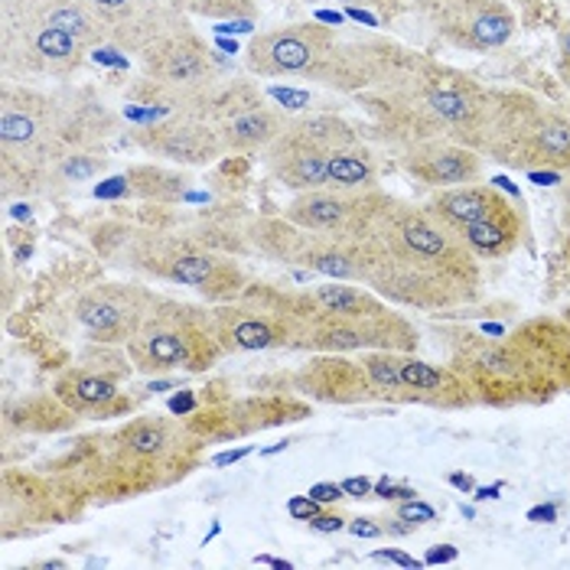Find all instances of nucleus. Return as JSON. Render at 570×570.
<instances>
[{
    "label": "nucleus",
    "mask_w": 570,
    "mask_h": 570,
    "mask_svg": "<svg viewBox=\"0 0 570 570\" xmlns=\"http://www.w3.org/2000/svg\"><path fill=\"white\" fill-rule=\"evenodd\" d=\"M350 238L362 284L397 307L453 309L480 297V258L428 206L417 209L372 193Z\"/></svg>",
    "instance_id": "1"
},
{
    "label": "nucleus",
    "mask_w": 570,
    "mask_h": 570,
    "mask_svg": "<svg viewBox=\"0 0 570 570\" xmlns=\"http://www.w3.org/2000/svg\"><path fill=\"white\" fill-rule=\"evenodd\" d=\"M450 365L466 379L480 404H544L570 392V323L554 316L480 336L463 333Z\"/></svg>",
    "instance_id": "2"
},
{
    "label": "nucleus",
    "mask_w": 570,
    "mask_h": 570,
    "mask_svg": "<svg viewBox=\"0 0 570 570\" xmlns=\"http://www.w3.org/2000/svg\"><path fill=\"white\" fill-rule=\"evenodd\" d=\"M480 150L528 174H561L570 170V118L522 91L492 95Z\"/></svg>",
    "instance_id": "3"
},
{
    "label": "nucleus",
    "mask_w": 570,
    "mask_h": 570,
    "mask_svg": "<svg viewBox=\"0 0 570 570\" xmlns=\"http://www.w3.org/2000/svg\"><path fill=\"white\" fill-rule=\"evenodd\" d=\"M213 313H199L170 301H154L150 313L128 340V355L140 372L189 368L203 372L222 355Z\"/></svg>",
    "instance_id": "4"
},
{
    "label": "nucleus",
    "mask_w": 570,
    "mask_h": 570,
    "mask_svg": "<svg viewBox=\"0 0 570 570\" xmlns=\"http://www.w3.org/2000/svg\"><path fill=\"white\" fill-rule=\"evenodd\" d=\"M346 134L350 128H343L340 121H326V118L284 128L271 140L267 164L284 186H291L297 193L326 189L330 186V154Z\"/></svg>",
    "instance_id": "5"
},
{
    "label": "nucleus",
    "mask_w": 570,
    "mask_h": 570,
    "mask_svg": "<svg viewBox=\"0 0 570 570\" xmlns=\"http://www.w3.org/2000/svg\"><path fill=\"white\" fill-rule=\"evenodd\" d=\"M431 27L446 43L489 52L512 40L515 17L502 0H421Z\"/></svg>",
    "instance_id": "6"
},
{
    "label": "nucleus",
    "mask_w": 570,
    "mask_h": 570,
    "mask_svg": "<svg viewBox=\"0 0 570 570\" xmlns=\"http://www.w3.org/2000/svg\"><path fill=\"white\" fill-rule=\"evenodd\" d=\"M157 297L131 287H98L76 301V320L98 343H128Z\"/></svg>",
    "instance_id": "7"
},
{
    "label": "nucleus",
    "mask_w": 570,
    "mask_h": 570,
    "mask_svg": "<svg viewBox=\"0 0 570 570\" xmlns=\"http://www.w3.org/2000/svg\"><path fill=\"white\" fill-rule=\"evenodd\" d=\"M157 277L179 284V287H196L209 297L219 301H232L245 291L242 271L232 262H225L213 252L193 248V245H176L170 252L157 255L154 262L147 264Z\"/></svg>",
    "instance_id": "8"
},
{
    "label": "nucleus",
    "mask_w": 570,
    "mask_h": 570,
    "mask_svg": "<svg viewBox=\"0 0 570 570\" xmlns=\"http://www.w3.org/2000/svg\"><path fill=\"white\" fill-rule=\"evenodd\" d=\"M330 49V37L316 27H291L277 33H264L248 49V66L262 76L281 72H307Z\"/></svg>",
    "instance_id": "9"
},
{
    "label": "nucleus",
    "mask_w": 570,
    "mask_h": 570,
    "mask_svg": "<svg viewBox=\"0 0 570 570\" xmlns=\"http://www.w3.org/2000/svg\"><path fill=\"white\" fill-rule=\"evenodd\" d=\"M404 170L428 183V186H466L476 183L483 174V160L473 147L456 144V140H428V144H414L404 150Z\"/></svg>",
    "instance_id": "10"
},
{
    "label": "nucleus",
    "mask_w": 570,
    "mask_h": 570,
    "mask_svg": "<svg viewBox=\"0 0 570 570\" xmlns=\"http://www.w3.org/2000/svg\"><path fill=\"white\" fill-rule=\"evenodd\" d=\"M368 193H346V189H307L287 206V219L307 232H326L350 238L355 225L365 216Z\"/></svg>",
    "instance_id": "11"
},
{
    "label": "nucleus",
    "mask_w": 570,
    "mask_h": 570,
    "mask_svg": "<svg viewBox=\"0 0 570 570\" xmlns=\"http://www.w3.org/2000/svg\"><path fill=\"white\" fill-rule=\"evenodd\" d=\"M301 389L313 397H320V401H340V404L379 401V392L368 382L362 358H340V352L316 358L301 375Z\"/></svg>",
    "instance_id": "12"
},
{
    "label": "nucleus",
    "mask_w": 570,
    "mask_h": 570,
    "mask_svg": "<svg viewBox=\"0 0 570 570\" xmlns=\"http://www.w3.org/2000/svg\"><path fill=\"white\" fill-rule=\"evenodd\" d=\"M95 13L105 23V33L118 37L121 43L131 40L134 46L160 40L167 0H88Z\"/></svg>",
    "instance_id": "13"
},
{
    "label": "nucleus",
    "mask_w": 570,
    "mask_h": 570,
    "mask_svg": "<svg viewBox=\"0 0 570 570\" xmlns=\"http://www.w3.org/2000/svg\"><path fill=\"white\" fill-rule=\"evenodd\" d=\"M509 206V199L502 196V189L492 183V186H483V183H466V186H450V189H443L438 193L431 203H428V209L443 219L450 228H456V232H463L466 225H473V222H483L489 216H495L499 209H505Z\"/></svg>",
    "instance_id": "14"
},
{
    "label": "nucleus",
    "mask_w": 570,
    "mask_h": 570,
    "mask_svg": "<svg viewBox=\"0 0 570 570\" xmlns=\"http://www.w3.org/2000/svg\"><path fill=\"white\" fill-rule=\"evenodd\" d=\"M519 206H522V199L509 203V206L499 209L495 216H489V219L483 222H473V225H466V228L460 232L463 242L473 248L476 258L495 262V258H509V255L519 248V242H522V235H525V213H522Z\"/></svg>",
    "instance_id": "15"
},
{
    "label": "nucleus",
    "mask_w": 570,
    "mask_h": 570,
    "mask_svg": "<svg viewBox=\"0 0 570 570\" xmlns=\"http://www.w3.org/2000/svg\"><path fill=\"white\" fill-rule=\"evenodd\" d=\"M150 72L167 86H199L209 76L206 49L193 37H170L150 46Z\"/></svg>",
    "instance_id": "16"
},
{
    "label": "nucleus",
    "mask_w": 570,
    "mask_h": 570,
    "mask_svg": "<svg viewBox=\"0 0 570 570\" xmlns=\"http://www.w3.org/2000/svg\"><path fill=\"white\" fill-rule=\"evenodd\" d=\"M56 397L76 414H95L118 401V385L111 375H101L95 368H72L69 375L59 379Z\"/></svg>",
    "instance_id": "17"
},
{
    "label": "nucleus",
    "mask_w": 570,
    "mask_h": 570,
    "mask_svg": "<svg viewBox=\"0 0 570 570\" xmlns=\"http://www.w3.org/2000/svg\"><path fill=\"white\" fill-rule=\"evenodd\" d=\"M154 150L183 160V164H206L219 154V140L216 134L206 131V128H196V125H167V128H154L150 140H147Z\"/></svg>",
    "instance_id": "18"
},
{
    "label": "nucleus",
    "mask_w": 570,
    "mask_h": 570,
    "mask_svg": "<svg viewBox=\"0 0 570 570\" xmlns=\"http://www.w3.org/2000/svg\"><path fill=\"white\" fill-rule=\"evenodd\" d=\"M174 450H179V438H176V431L167 421L144 417V421L128 424L118 434V453H125L131 463H140V460H164Z\"/></svg>",
    "instance_id": "19"
},
{
    "label": "nucleus",
    "mask_w": 570,
    "mask_h": 570,
    "mask_svg": "<svg viewBox=\"0 0 570 570\" xmlns=\"http://www.w3.org/2000/svg\"><path fill=\"white\" fill-rule=\"evenodd\" d=\"M281 131H284L281 118L262 105H255V108H245L242 115H232V121L225 125V144L235 150H252V147L271 144Z\"/></svg>",
    "instance_id": "20"
},
{
    "label": "nucleus",
    "mask_w": 570,
    "mask_h": 570,
    "mask_svg": "<svg viewBox=\"0 0 570 570\" xmlns=\"http://www.w3.org/2000/svg\"><path fill=\"white\" fill-rule=\"evenodd\" d=\"M40 118L30 111V108H20V105H13L10 98H7V105H3V115H0V140H3V147L7 150H13V147H33L37 140H40Z\"/></svg>",
    "instance_id": "21"
},
{
    "label": "nucleus",
    "mask_w": 570,
    "mask_h": 570,
    "mask_svg": "<svg viewBox=\"0 0 570 570\" xmlns=\"http://www.w3.org/2000/svg\"><path fill=\"white\" fill-rule=\"evenodd\" d=\"M397 519L407 522V525H428V522L438 519V509L421 502V499H407L404 505H397Z\"/></svg>",
    "instance_id": "22"
},
{
    "label": "nucleus",
    "mask_w": 570,
    "mask_h": 570,
    "mask_svg": "<svg viewBox=\"0 0 570 570\" xmlns=\"http://www.w3.org/2000/svg\"><path fill=\"white\" fill-rule=\"evenodd\" d=\"M193 10L209 17H238L248 13V0H193Z\"/></svg>",
    "instance_id": "23"
},
{
    "label": "nucleus",
    "mask_w": 570,
    "mask_h": 570,
    "mask_svg": "<svg viewBox=\"0 0 570 570\" xmlns=\"http://www.w3.org/2000/svg\"><path fill=\"white\" fill-rule=\"evenodd\" d=\"M95 170H98V164L91 160V157H86V154H72V157H66V164H62V176L66 179H88V176H95Z\"/></svg>",
    "instance_id": "24"
},
{
    "label": "nucleus",
    "mask_w": 570,
    "mask_h": 570,
    "mask_svg": "<svg viewBox=\"0 0 570 570\" xmlns=\"http://www.w3.org/2000/svg\"><path fill=\"white\" fill-rule=\"evenodd\" d=\"M375 495H379V499H392V502H407V499H414L417 492H414L411 485L395 483V480H389V476H385V480H379V483H375Z\"/></svg>",
    "instance_id": "25"
},
{
    "label": "nucleus",
    "mask_w": 570,
    "mask_h": 570,
    "mask_svg": "<svg viewBox=\"0 0 570 570\" xmlns=\"http://www.w3.org/2000/svg\"><path fill=\"white\" fill-rule=\"evenodd\" d=\"M320 505H323V502H316L313 495H294V499L287 502V512H291L294 519H301V522H309V519L320 515Z\"/></svg>",
    "instance_id": "26"
},
{
    "label": "nucleus",
    "mask_w": 570,
    "mask_h": 570,
    "mask_svg": "<svg viewBox=\"0 0 570 570\" xmlns=\"http://www.w3.org/2000/svg\"><path fill=\"white\" fill-rule=\"evenodd\" d=\"M309 528L320 531V534H333V531H343V528H346V519H343V515H326V512H320L316 519H309Z\"/></svg>",
    "instance_id": "27"
},
{
    "label": "nucleus",
    "mask_w": 570,
    "mask_h": 570,
    "mask_svg": "<svg viewBox=\"0 0 570 570\" xmlns=\"http://www.w3.org/2000/svg\"><path fill=\"white\" fill-rule=\"evenodd\" d=\"M128 183H131L128 176H115V179H108V183H101V186L95 189V196H98V199H111V196H125V193L131 189Z\"/></svg>",
    "instance_id": "28"
},
{
    "label": "nucleus",
    "mask_w": 570,
    "mask_h": 570,
    "mask_svg": "<svg viewBox=\"0 0 570 570\" xmlns=\"http://www.w3.org/2000/svg\"><path fill=\"white\" fill-rule=\"evenodd\" d=\"M375 561H389V564H397V568H421L424 561H417V558H411V554H401V551H375L372 554Z\"/></svg>",
    "instance_id": "29"
},
{
    "label": "nucleus",
    "mask_w": 570,
    "mask_h": 570,
    "mask_svg": "<svg viewBox=\"0 0 570 570\" xmlns=\"http://www.w3.org/2000/svg\"><path fill=\"white\" fill-rule=\"evenodd\" d=\"M307 495H313L316 502H340V499H346V492H343V485H333V483H320L309 489Z\"/></svg>",
    "instance_id": "30"
},
{
    "label": "nucleus",
    "mask_w": 570,
    "mask_h": 570,
    "mask_svg": "<svg viewBox=\"0 0 570 570\" xmlns=\"http://www.w3.org/2000/svg\"><path fill=\"white\" fill-rule=\"evenodd\" d=\"M343 492L352 495V499H365V495H372V492H375V483H372V480H365V476H350V480L343 483Z\"/></svg>",
    "instance_id": "31"
},
{
    "label": "nucleus",
    "mask_w": 570,
    "mask_h": 570,
    "mask_svg": "<svg viewBox=\"0 0 570 570\" xmlns=\"http://www.w3.org/2000/svg\"><path fill=\"white\" fill-rule=\"evenodd\" d=\"M271 95H274L277 101H284L287 108H304L309 101L307 91H291V88H271Z\"/></svg>",
    "instance_id": "32"
},
{
    "label": "nucleus",
    "mask_w": 570,
    "mask_h": 570,
    "mask_svg": "<svg viewBox=\"0 0 570 570\" xmlns=\"http://www.w3.org/2000/svg\"><path fill=\"white\" fill-rule=\"evenodd\" d=\"M350 531L355 538H382V534H385V528L375 525V519H355L350 525Z\"/></svg>",
    "instance_id": "33"
},
{
    "label": "nucleus",
    "mask_w": 570,
    "mask_h": 570,
    "mask_svg": "<svg viewBox=\"0 0 570 570\" xmlns=\"http://www.w3.org/2000/svg\"><path fill=\"white\" fill-rule=\"evenodd\" d=\"M456 548L453 544H438V548H431L428 551V558H424V564H450V561H456Z\"/></svg>",
    "instance_id": "34"
},
{
    "label": "nucleus",
    "mask_w": 570,
    "mask_h": 570,
    "mask_svg": "<svg viewBox=\"0 0 570 570\" xmlns=\"http://www.w3.org/2000/svg\"><path fill=\"white\" fill-rule=\"evenodd\" d=\"M558 52H561V76L570 88V23L561 30V40H558Z\"/></svg>",
    "instance_id": "35"
},
{
    "label": "nucleus",
    "mask_w": 570,
    "mask_h": 570,
    "mask_svg": "<svg viewBox=\"0 0 570 570\" xmlns=\"http://www.w3.org/2000/svg\"><path fill=\"white\" fill-rule=\"evenodd\" d=\"M170 411H174V414H179V417H186V414H193V411H196V397L189 395V392H183V395H176L174 401H170Z\"/></svg>",
    "instance_id": "36"
},
{
    "label": "nucleus",
    "mask_w": 570,
    "mask_h": 570,
    "mask_svg": "<svg viewBox=\"0 0 570 570\" xmlns=\"http://www.w3.org/2000/svg\"><path fill=\"white\" fill-rule=\"evenodd\" d=\"M558 519V509L554 505H538L528 512V522H554Z\"/></svg>",
    "instance_id": "37"
},
{
    "label": "nucleus",
    "mask_w": 570,
    "mask_h": 570,
    "mask_svg": "<svg viewBox=\"0 0 570 570\" xmlns=\"http://www.w3.org/2000/svg\"><path fill=\"white\" fill-rule=\"evenodd\" d=\"M248 453H252V446H242V450H228V453H219V456H216L213 463H216V466H228V463H238V460H242V456H248Z\"/></svg>",
    "instance_id": "38"
},
{
    "label": "nucleus",
    "mask_w": 570,
    "mask_h": 570,
    "mask_svg": "<svg viewBox=\"0 0 570 570\" xmlns=\"http://www.w3.org/2000/svg\"><path fill=\"white\" fill-rule=\"evenodd\" d=\"M450 485H453V489H460V492H476L473 476H466V473H453V476H450Z\"/></svg>",
    "instance_id": "39"
},
{
    "label": "nucleus",
    "mask_w": 570,
    "mask_h": 570,
    "mask_svg": "<svg viewBox=\"0 0 570 570\" xmlns=\"http://www.w3.org/2000/svg\"><path fill=\"white\" fill-rule=\"evenodd\" d=\"M502 485H489V489H476V499H499Z\"/></svg>",
    "instance_id": "40"
},
{
    "label": "nucleus",
    "mask_w": 570,
    "mask_h": 570,
    "mask_svg": "<svg viewBox=\"0 0 570 570\" xmlns=\"http://www.w3.org/2000/svg\"><path fill=\"white\" fill-rule=\"evenodd\" d=\"M258 564H267V568H291L287 561H281V558H258Z\"/></svg>",
    "instance_id": "41"
},
{
    "label": "nucleus",
    "mask_w": 570,
    "mask_h": 570,
    "mask_svg": "<svg viewBox=\"0 0 570 570\" xmlns=\"http://www.w3.org/2000/svg\"><path fill=\"white\" fill-rule=\"evenodd\" d=\"M316 17H320L323 23H340V20H343L340 13H330V10H323V13H316Z\"/></svg>",
    "instance_id": "42"
},
{
    "label": "nucleus",
    "mask_w": 570,
    "mask_h": 570,
    "mask_svg": "<svg viewBox=\"0 0 570 570\" xmlns=\"http://www.w3.org/2000/svg\"><path fill=\"white\" fill-rule=\"evenodd\" d=\"M564 252H568V258H570V235H568V245H564Z\"/></svg>",
    "instance_id": "43"
},
{
    "label": "nucleus",
    "mask_w": 570,
    "mask_h": 570,
    "mask_svg": "<svg viewBox=\"0 0 570 570\" xmlns=\"http://www.w3.org/2000/svg\"><path fill=\"white\" fill-rule=\"evenodd\" d=\"M564 320H568V323H570V309H568V316H564Z\"/></svg>",
    "instance_id": "44"
}]
</instances>
